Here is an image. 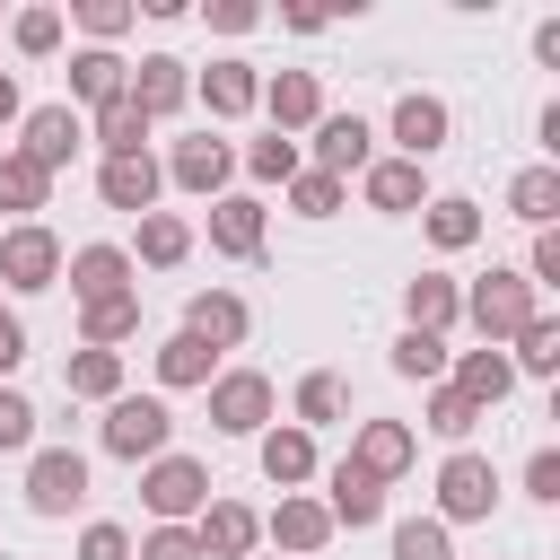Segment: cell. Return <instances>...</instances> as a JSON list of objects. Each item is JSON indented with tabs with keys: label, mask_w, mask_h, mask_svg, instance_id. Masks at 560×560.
Segmentation results:
<instances>
[{
	"label": "cell",
	"mask_w": 560,
	"mask_h": 560,
	"mask_svg": "<svg viewBox=\"0 0 560 560\" xmlns=\"http://www.w3.org/2000/svg\"><path fill=\"white\" fill-rule=\"evenodd\" d=\"M420 228H429V245H438V254H464V245L481 236V210H472L464 192H438V201L420 210Z\"/></svg>",
	"instance_id": "4dcf8cb0"
},
{
	"label": "cell",
	"mask_w": 560,
	"mask_h": 560,
	"mask_svg": "<svg viewBox=\"0 0 560 560\" xmlns=\"http://www.w3.org/2000/svg\"><path fill=\"white\" fill-rule=\"evenodd\" d=\"M88 131H96V149H105V158H140V149H149V114H140L131 96L96 105V122H88Z\"/></svg>",
	"instance_id": "f546056e"
},
{
	"label": "cell",
	"mask_w": 560,
	"mask_h": 560,
	"mask_svg": "<svg viewBox=\"0 0 560 560\" xmlns=\"http://www.w3.org/2000/svg\"><path fill=\"white\" fill-rule=\"evenodd\" d=\"M324 490H332V499H324V516H332V525H350V534L385 516V481H368V472H359L350 455H341V464L324 472Z\"/></svg>",
	"instance_id": "603a6c76"
},
{
	"label": "cell",
	"mask_w": 560,
	"mask_h": 560,
	"mask_svg": "<svg viewBox=\"0 0 560 560\" xmlns=\"http://www.w3.org/2000/svg\"><path fill=\"white\" fill-rule=\"evenodd\" d=\"M534 315H542V306H534V280H525V271H499V262H490V271L464 289V324H472L490 350H499V341H516Z\"/></svg>",
	"instance_id": "6da1fadb"
},
{
	"label": "cell",
	"mask_w": 560,
	"mask_h": 560,
	"mask_svg": "<svg viewBox=\"0 0 560 560\" xmlns=\"http://www.w3.org/2000/svg\"><path fill=\"white\" fill-rule=\"evenodd\" d=\"M481 420H490V411H472V402H464L455 385H438V394H429V429H438V438H455V446H464V438H472Z\"/></svg>",
	"instance_id": "b9f144b4"
},
{
	"label": "cell",
	"mask_w": 560,
	"mask_h": 560,
	"mask_svg": "<svg viewBox=\"0 0 560 560\" xmlns=\"http://www.w3.org/2000/svg\"><path fill=\"white\" fill-rule=\"evenodd\" d=\"M184 332L219 359V350H236L245 332H254V306L236 298V289H192V306H184Z\"/></svg>",
	"instance_id": "30bf717a"
},
{
	"label": "cell",
	"mask_w": 560,
	"mask_h": 560,
	"mask_svg": "<svg viewBox=\"0 0 560 560\" xmlns=\"http://www.w3.org/2000/svg\"><path fill=\"white\" fill-rule=\"evenodd\" d=\"M228 166H236V158H228V140H210V131H201V140H175V158H166L158 175H166L175 192H201V201H219Z\"/></svg>",
	"instance_id": "e0dca14e"
},
{
	"label": "cell",
	"mask_w": 560,
	"mask_h": 560,
	"mask_svg": "<svg viewBox=\"0 0 560 560\" xmlns=\"http://www.w3.org/2000/svg\"><path fill=\"white\" fill-rule=\"evenodd\" d=\"M341 402H350V394H341V376H332V368L298 376V429H306V438H315L324 420H341Z\"/></svg>",
	"instance_id": "8d00e7d4"
},
{
	"label": "cell",
	"mask_w": 560,
	"mask_h": 560,
	"mask_svg": "<svg viewBox=\"0 0 560 560\" xmlns=\"http://www.w3.org/2000/svg\"><path fill=\"white\" fill-rule=\"evenodd\" d=\"M394 560H455V542H446L438 516H402L394 525Z\"/></svg>",
	"instance_id": "ab89813d"
},
{
	"label": "cell",
	"mask_w": 560,
	"mask_h": 560,
	"mask_svg": "<svg viewBox=\"0 0 560 560\" xmlns=\"http://www.w3.org/2000/svg\"><path fill=\"white\" fill-rule=\"evenodd\" d=\"M525 499H542V508L560 499V446H534L525 455Z\"/></svg>",
	"instance_id": "7dc6e473"
},
{
	"label": "cell",
	"mask_w": 560,
	"mask_h": 560,
	"mask_svg": "<svg viewBox=\"0 0 560 560\" xmlns=\"http://www.w3.org/2000/svg\"><path fill=\"white\" fill-rule=\"evenodd\" d=\"M18 446H35V402L18 385H0V455H18Z\"/></svg>",
	"instance_id": "ee69618b"
},
{
	"label": "cell",
	"mask_w": 560,
	"mask_h": 560,
	"mask_svg": "<svg viewBox=\"0 0 560 560\" xmlns=\"http://www.w3.org/2000/svg\"><path fill=\"white\" fill-rule=\"evenodd\" d=\"M210 376H219V359H210L192 332H166V341H158V385H166V394H184V385H210Z\"/></svg>",
	"instance_id": "1f68e13d"
},
{
	"label": "cell",
	"mask_w": 560,
	"mask_h": 560,
	"mask_svg": "<svg viewBox=\"0 0 560 560\" xmlns=\"http://www.w3.org/2000/svg\"><path fill=\"white\" fill-rule=\"evenodd\" d=\"M61 385H70L79 402H114V394H122V350H70Z\"/></svg>",
	"instance_id": "d6a6232c"
},
{
	"label": "cell",
	"mask_w": 560,
	"mask_h": 560,
	"mask_svg": "<svg viewBox=\"0 0 560 560\" xmlns=\"http://www.w3.org/2000/svg\"><path fill=\"white\" fill-rule=\"evenodd\" d=\"M61 280H70L79 306L122 298V289H131V254H122V245H79V254H61Z\"/></svg>",
	"instance_id": "7c38bea8"
},
{
	"label": "cell",
	"mask_w": 560,
	"mask_h": 560,
	"mask_svg": "<svg viewBox=\"0 0 560 560\" xmlns=\"http://www.w3.org/2000/svg\"><path fill=\"white\" fill-rule=\"evenodd\" d=\"M254 455H262V481L271 490H298V481H315V438L289 420V429H262L254 438Z\"/></svg>",
	"instance_id": "cb8c5ba5"
},
{
	"label": "cell",
	"mask_w": 560,
	"mask_h": 560,
	"mask_svg": "<svg viewBox=\"0 0 560 560\" xmlns=\"http://www.w3.org/2000/svg\"><path fill=\"white\" fill-rule=\"evenodd\" d=\"M140 560H201V542H192V525H149Z\"/></svg>",
	"instance_id": "bcb514c9"
},
{
	"label": "cell",
	"mask_w": 560,
	"mask_h": 560,
	"mask_svg": "<svg viewBox=\"0 0 560 560\" xmlns=\"http://www.w3.org/2000/svg\"><path fill=\"white\" fill-rule=\"evenodd\" d=\"M131 332H140V289L79 306V350H114V341H131Z\"/></svg>",
	"instance_id": "4316f807"
},
{
	"label": "cell",
	"mask_w": 560,
	"mask_h": 560,
	"mask_svg": "<svg viewBox=\"0 0 560 560\" xmlns=\"http://www.w3.org/2000/svg\"><path fill=\"white\" fill-rule=\"evenodd\" d=\"M490 508H499V472H490V455L455 446V455L438 464V525H472V516H490Z\"/></svg>",
	"instance_id": "277c9868"
},
{
	"label": "cell",
	"mask_w": 560,
	"mask_h": 560,
	"mask_svg": "<svg viewBox=\"0 0 560 560\" xmlns=\"http://www.w3.org/2000/svg\"><path fill=\"white\" fill-rule=\"evenodd\" d=\"M525 280H534V289L560 280V228H534V262H525Z\"/></svg>",
	"instance_id": "f907efd6"
},
{
	"label": "cell",
	"mask_w": 560,
	"mask_h": 560,
	"mask_svg": "<svg viewBox=\"0 0 560 560\" xmlns=\"http://www.w3.org/2000/svg\"><path fill=\"white\" fill-rule=\"evenodd\" d=\"M262 534H271L289 560H306V551H324V542H332V516H324V499H306V490H280V508L262 516Z\"/></svg>",
	"instance_id": "5bb4252c"
},
{
	"label": "cell",
	"mask_w": 560,
	"mask_h": 560,
	"mask_svg": "<svg viewBox=\"0 0 560 560\" xmlns=\"http://www.w3.org/2000/svg\"><path fill=\"white\" fill-rule=\"evenodd\" d=\"M262 105H271V131H280V140H298V131L324 122V88H315V70H280V79H262Z\"/></svg>",
	"instance_id": "2e32d148"
},
{
	"label": "cell",
	"mask_w": 560,
	"mask_h": 560,
	"mask_svg": "<svg viewBox=\"0 0 560 560\" xmlns=\"http://www.w3.org/2000/svg\"><path fill=\"white\" fill-rule=\"evenodd\" d=\"M122 79H131V61H114V52H70V105H114L122 96Z\"/></svg>",
	"instance_id": "f1b7e54d"
},
{
	"label": "cell",
	"mask_w": 560,
	"mask_h": 560,
	"mask_svg": "<svg viewBox=\"0 0 560 560\" xmlns=\"http://www.w3.org/2000/svg\"><path fill=\"white\" fill-rule=\"evenodd\" d=\"M359 192H368V210H385V219H402V210H429V175H420L411 158H376V166L359 175Z\"/></svg>",
	"instance_id": "44dd1931"
},
{
	"label": "cell",
	"mask_w": 560,
	"mask_h": 560,
	"mask_svg": "<svg viewBox=\"0 0 560 560\" xmlns=\"http://www.w3.org/2000/svg\"><path fill=\"white\" fill-rule=\"evenodd\" d=\"M289 210H298V219H332V210H341V184L315 175V166H298V175H289Z\"/></svg>",
	"instance_id": "60d3db41"
},
{
	"label": "cell",
	"mask_w": 560,
	"mask_h": 560,
	"mask_svg": "<svg viewBox=\"0 0 560 560\" xmlns=\"http://www.w3.org/2000/svg\"><path fill=\"white\" fill-rule=\"evenodd\" d=\"M534 61H551V70H560V18H542V26H534Z\"/></svg>",
	"instance_id": "f5cc1de1"
},
{
	"label": "cell",
	"mask_w": 560,
	"mask_h": 560,
	"mask_svg": "<svg viewBox=\"0 0 560 560\" xmlns=\"http://www.w3.org/2000/svg\"><path fill=\"white\" fill-rule=\"evenodd\" d=\"M79 560H131V534H122V525H105V516H96V525H88V534H79Z\"/></svg>",
	"instance_id": "c3c4849f"
},
{
	"label": "cell",
	"mask_w": 560,
	"mask_h": 560,
	"mask_svg": "<svg viewBox=\"0 0 560 560\" xmlns=\"http://www.w3.org/2000/svg\"><path fill=\"white\" fill-rule=\"evenodd\" d=\"M44 201H52V175H44L35 158H18V149H0V210H9L18 228H26V219H35Z\"/></svg>",
	"instance_id": "83f0119b"
},
{
	"label": "cell",
	"mask_w": 560,
	"mask_h": 560,
	"mask_svg": "<svg viewBox=\"0 0 560 560\" xmlns=\"http://www.w3.org/2000/svg\"><path fill=\"white\" fill-rule=\"evenodd\" d=\"M192 542H201V560H254L262 516H254V508H236V499H210V508H201V525H192Z\"/></svg>",
	"instance_id": "9a60e30c"
},
{
	"label": "cell",
	"mask_w": 560,
	"mask_h": 560,
	"mask_svg": "<svg viewBox=\"0 0 560 560\" xmlns=\"http://www.w3.org/2000/svg\"><path fill=\"white\" fill-rule=\"evenodd\" d=\"M131 18H140V9H131V0H79V26H88V35H96V52H105V44H114V35H122V26H131Z\"/></svg>",
	"instance_id": "f6af8a7d"
},
{
	"label": "cell",
	"mask_w": 560,
	"mask_h": 560,
	"mask_svg": "<svg viewBox=\"0 0 560 560\" xmlns=\"http://www.w3.org/2000/svg\"><path fill=\"white\" fill-rule=\"evenodd\" d=\"M0 315H9V306H0Z\"/></svg>",
	"instance_id": "9f6ffc18"
},
{
	"label": "cell",
	"mask_w": 560,
	"mask_h": 560,
	"mask_svg": "<svg viewBox=\"0 0 560 560\" xmlns=\"http://www.w3.org/2000/svg\"><path fill=\"white\" fill-rule=\"evenodd\" d=\"M61 280V236L44 228V219H26V228H0V289H52Z\"/></svg>",
	"instance_id": "52a82bcc"
},
{
	"label": "cell",
	"mask_w": 560,
	"mask_h": 560,
	"mask_svg": "<svg viewBox=\"0 0 560 560\" xmlns=\"http://www.w3.org/2000/svg\"><path fill=\"white\" fill-rule=\"evenodd\" d=\"M210 245H219L228 262H254V254H262V201H254V192H219V201H210Z\"/></svg>",
	"instance_id": "7402d4cb"
},
{
	"label": "cell",
	"mask_w": 560,
	"mask_h": 560,
	"mask_svg": "<svg viewBox=\"0 0 560 560\" xmlns=\"http://www.w3.org/2000/svg\"><path fill=\"white\" fill-rule=\"evenodd\" d=\"M140 499H149V516H158V525H184V516H201V508H210V464L166 446L158 464H140Z\"/></svg>",
	"instance_id": "3957f363"
},
{
	"label": "cell",
	"mask_w": 560,
	"mask_h": 560,
	"mask_svg": "<svg viewBox=\"0 0 560 560\" xmlns=\"http://www.w3.org/2000/svg\"><path fill=\"white\" fill-rule=\"evenodd\" d=\"M96 438H105V455H114V464H158V455H166V438H175V411H166L158 394H114V402H105V420H96Z\"/></svg>",
	"instance_id": "7a4b0ae2"
},
{
	"label": "cell",
	"mask_w": 560,
	"mask_h": 560,
	"mask_svg": "<svg viewBox=\"0 0 560 560\" xmlns=\"http://www.w3.org/2000/svg\"><path fill=\"white\" fill-rule=\"evenodd\" d=\"M88 499V455L79 446H35L26 455V508L35 516H70Z\"/></svg>",
	"instance_id": "8992f818"
},
{
	"label": "cell",
	"mask_w": 560,
	"mask_h": 560,
	"mask_svg": "<svg viewBox=\"0 0 560 560\" xmlns=\"http://www.w3.org/2000/svg\"><path fill=\"white\" fill-rule=\"evenodd\" d=\"M446 324H464V289H455L446 271L402 280V332H438V341H446Z\"/></svg>",
	"instance_id": "d6986e66"
},
{
	"label": "cell",
	"mask_w": 560,
	"mask_h": 560,
	"mask_svg": "<svg viewBox=\"0 0 560 560\" xmlns=\"http://www.w3.org/2000/svg\"><path fill=\"white\" fill-rule=\"evenodd\" d=\"M210 26H219V35H254L262 9H254V0H210Z\"/></svg>",
	"instance_id": "681fc988"
},
{
	"label": "cell",
	"mask_w": 560,
	"mask_h": 560,
	"mask_svg": "<svg viewBox=\"0 0 560 560\" xmlns=\"http://www.w3.org/2000/svg\"><path fill=\"white\" fill-rule=\"evenodd\" d=\"M0 122H26V105H18V79L0 70Z\"/></svg>",
	"instance_id": "db71d44e"
},
{
	"label": "cell",
	"mask_w": 560,
	"mask_h": 560,
	"mask_svg": "<svg viewBox=\"0 0 560 560\" xmlns=\"http://www.w3.org/2000/svg\"><path fill=\"white\" fill-rule=\"evenodd\" d=\"M18 368H26V324H18V315H0V385H9Z\"/></svg>",
	"instance_id": "816d5d0a"
},
{
	"label": "cell",
	"mask_w": 560,
	"mask_h": 560,
	"mask_svg": "<svg viewBox=\"0 0 560 560\" xmlns=\"http://www.w3.org/2000/svg\"><path fill=\"white\" fill-rule=\"evenodd\" d=\"M368 166H376V131H368L359 114H324V122H315V175L350 184V175H368Z\"/></svg>",
	"instance_id": "9c48e42d"
},
{
	"label": "cell",
	"mask_w": 560,
	"mask_h": 560,
	"mask_svg": "<svg viewBox=\"0 0 560 560\" xmlns=\"http://www.w3.org/2000/svg\"><path fill=\"white\" fill-rule=\"evenodd\" d=\"M411 455H420V438H411L402 420H359V438H350V464H359L368 481H402Z\"/></svg>",
	"instance_id": "4fadbf2b"
},
{
	"label": "cell",
	"mask_w": 560,
	"mask_h": 560,
	"mask_svg": "<svg viewBox=\"0 0 560 560\" xmlns=\"http://www.w3.org/2000/svg\"><path fill=\"white\" fill-rule=\"evenodd\" d=\"M394 376L438 385V376H446V341H438V332H394Z\"/></svg>",
	"instance_id": "d590c367"
},
{
	"label": "cell",
	"mask_w": 560,
	"mask_h": 560,
	"mask_svg": "<svg viewBox=\"0 0 560 560\" xmlns=\"http://www.w3.org/2000/svg\"><path fill=\"white\" fill-rule=\"evenodd\" d=\"M508 210H516L525 228H551V219H560V166H525V175L508 184Z\"/></svg>",
	"instance_id": "836d02e7"
},
{
	"label": "cell",
	"mask_w": 560,
	"mask_h": 560,
	"mask_svg": "<svg viewBox=\"0 0 560 560\" xmlns=\"http://www.w3.org/2000/svg\"><path fill=\"white\" fill-rule=\"evenodd\" d=\"M455 394H464L472 411L508 402V394H516V368H508V350H464V359H455Z\"/></svg>",
	"instance_id": "484cf974"
},
{
	"label": "cell",
	"mask_w": 560,
	"mask_h": 560,
	"mask_svg": "<svg viewBox=\"0 0 560 560\" xmlns=\"http://www.w3.org/2000/svg\"><path fill=\"white\" fill-rule=\"evenodd\" d=\"M245 175H254V184H289V175H298V140H280V131L254 140V149H245Z\"/></svg>",
	"instance_id": "7bdbcfd3"
},
{
	"label": "cell",
	"mask_w": 560,
	"mask_h": 560,
	"mask_svg": "<svg viewBox=\"0 0 560 560\" xmlns=\"http://www.w3.org/2000/svg\"><path fill=\"white\" fill-rule=\"evenodd\" d=\"M0 560H9V551H0Z\"/></svg>",
	"instance_id": "11a10c76"
},
{
	"label": "cell",
	"mask_w": 560,
	"mask_h": 560,
	"mask_svg": "<svg viewBox=\"0 0 560 560\" xmlns=\"http://www.w3.org/2000/svg\"><path fill=\"white\" fill-rule=\"evenodd\" d=\"M122 96H131V105H140V114L158 122V114H175V105L192 96V70H184L175 52H149V61H140L131 79H122Z\"/></svg>",
	"instance_id": "ffe728a7"
},
{
	"label": "cell",
	"mask_w": 560,
	"mask_h": 560,
	"mask_svg": "<svg viewBox=\"0 0 560 560\" xmlns=\"http://www.w3.org/2000/svg\"><path fill=\"white\" fill-rule=\"evenodd\" d=\"M201 105H210L219 122L254 114V105H262V79H254V61H210V70H201Z\"/></svg>",
	"instance_id": "d4e9b609"
},
{
	"label": "cell",
	"mask_w": 560,
	"mask_h": 560,
	"mask_svg": "<svg viewBox=\"0 0 560 560\" xmlns=\"http://www.w3.org/2000/svg\"><path fill=\"white\" fill-rule=\"evenodd\" d=\"M262 420H271V376H262V368L210 376V429H219V438H262Z\"/></svg>",
	"instance_id": "5b68a950"
},
{
	"label": "cell",
	"mask_w": 560,
	"mask_h": 560,
	"mask_svg": "<svg viewBox=\"0 0 560 560\" xmlns=\"http://www.w3.org/2000/svg\"><path fill=\"white\" fill-rule=\"evenodd\" d=\"M9 44H18L26 61L61 52V9H18V18H9Z\"/></svg>",
	"instance_id": "f35d334b"
},
{
	"label": "cell",
	"mask_w": 560,
	"mask_h": 560,
	"mask_svg": "<svg viewBox=\"0 0 560 560\" xmlns=\"http://www.w3.org/2000/svg\"><path fill=\"white\" fill-rule=\"evenodd\" d=\"M184 254H192V228H184L175 210H149V219H140V262H149V271H175Z\"/></svg>",
	"instance_id": "e575fe53"
},
{
	"label": "cell",
	"mask_w": 560,
	"mask_h": 560,
	"mask_svg": "<svg viewBox=\"0 0 560 560\" xmlns=\"http://www.w3.org/2000/svg\"><path fill=\"white\" fill-rule=\"evenodd\" d=\"M446 131H455V114H446L438 96H420V88H411V96H394V149H402L411 166H429V158L446 149Z\"/></svg>",
	"instance_id": "8fae6325"
},
{
	"label": "cell",
	"mask_w": 560,
	"mask_h": 560,
	"mask_svg": "<svg viewBox=\"0 0 560 560\" xmlns=\"http://www.w3.org/2000/svg\"><path fill=\"white\" fill-rule=\"evenodd\" d=\"M158 184H166V175H158V158H149V149H140V158H105V166H96L105 210H131V219H149V210H158Z\"/></svg>",
	"instance_id": "ac0fdd59"
},
{
	"label": "cell",
	"mask_w": 560,
	"mask_h": 560,
	"mask_svg": "<svg viewBox=\"0 0 560 560\" xmlns=\"http://www.w3.org/2000/svg\"><path fill=\"white\" fill-rule=\"evenodd\" d=\"M508 368H525V376H560V324L534 315V324L516 332V359H508Z\"/></svg>",
	"instance_id": "74e56055"
},
{
	"label": "cell",
	"mask_w": 560,
	"mask_h": 560,
	"mask_svg": "<svg viewBox=\"0 0 560 560\" xmlns=\"http://www.w3.org/2000/svg\"><path fill=\"white\" fill-rule=\"evenodd\" d=\"M79 140H88V114H79V105H35V114H26L18 158H35L44 175H61V166L79 158Z\"/></svg>",
	"instance_id": "ba28073f"
}]
</instances>
